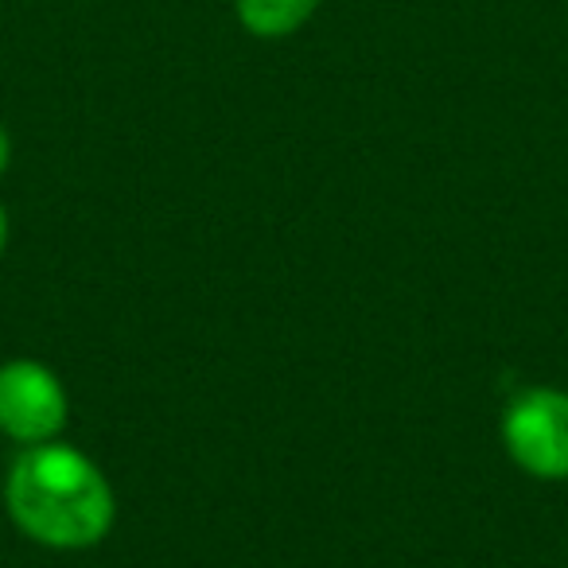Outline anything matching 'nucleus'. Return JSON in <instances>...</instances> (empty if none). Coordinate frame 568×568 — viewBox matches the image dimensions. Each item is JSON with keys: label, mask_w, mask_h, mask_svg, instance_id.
I'll use <instances>...</instances> for the list:
<instances>
[{"label": "nucleus", "mask_w": 568, "mask_h": 568, "mask_svg": "<svg viewBox=\"0 0 568 568\" xmlns=\"http://www.w3.org/2000/svg\"><path fill=\"white\" fill-rule=\"evenodd\" d=\"M4 506L20 534L59 552L94 549L118 518V498L105 471L63 440L17 452L4 475Z\"/></svg>", "instance_id": "f257e3e1"}, {"label": "nucleus", "mask_w": 568, "mask_h": 568, "mask_svg": "<svg viewBox=\"0 0 568 568\" xmlns=\"http://www.w3.org/2000/svg\"><path fill=\"white\" fill-rule=\"evenodd\" d=\"M503 444L526 475L568 479V394L552 386L521 389L503 413Z\"/></svg>", "instance_id": "f03ea898"}, {"label": "nucleus", "mask_w": 568, "mask_h": 568, "mask_svg": "<svg viewBox=\"0 0 568 568\" xmlns=\"http://www.w3.org/2000/svg\"><path fill=\"white\" fill-rule=\"evenodd\" d=\"M71 417V397L55 371L36 358H9L0 366V433L20 448L59 440Z\"/></svg>", "instance_id": "7ed1b4c3"}, {"label": "nucleus", "mask_w": 568, "mask_h": 568, "mask_svg": "<svg viewBox=\"0 0 568 568\" xmlns=\"http://www.w3.org/2000/svg\"><path fill=\"white\" fill-rule=\"evenodd\" d=\"M324 0H234V17L253 40H288L296 36Z\"/></svg>", "instance_id": "20e7f679"}, {"label": "nucleus", "mask_w": 568, "mask_h": 568, "mask_svg": "<svg viewBox=\"0 0 568 568\" xmlns=\"http://www.w3.org/2000/svg\"><path fill=\"white\" fill-rule=\"evenodd\" d=\"M9 164H12V136H9V129L0 125V175L9 172Z\"/></svg>", "instance_id": "39448f33"}, {"label": "nucleus", "mask_w": 568, "mask_h": 568, "mask_svg": "<svg viewBox=\"0 0 568 568\" xmlns=\"http://www.w3.org/2000/svg\"><path fill=\"white\" fill-rule=\"evenodd\" d=\"M4 245H9V214L0 206V253H4Z\"/></svg>", "instance_id": "423d86ee"}]
</instances>
